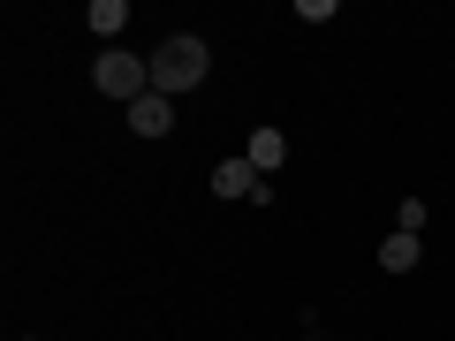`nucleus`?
<instances>
[{
    "mask_svg": "<svg viewBox=\"0 0 455 341\" xmlns=\"http://www.w3.org/2000/svg\"><path fill=\"white\" fill-rule=\"evenodd\" d=\"M425 220H433L425 197H403V205H395V235H425Z\"/></svg>",
    "mask_w": 455,
    "mask_h": 341,
    "instance_id": "obj_7",
    "label": "nucleus"
},
{
    "mask_svg": "<svg viewBox=\"0 0 455 341\" xmlns=\"http://www.w3.org/2000/svg\"><path fill=\"white\" fill-rule=\"evenodd\" d=\"M23 341H31V334H23Z\"/></svg>",
    "mask_w": 455,
    "mask_h": 341,
    "instance_id": "obj_9",
    "label": "nucleus"
},
{
    "mask_svg": "<svg viewBox=\"0 0 455 341\" xmlns=\"http://www.w3.org/2000/svg\"><path fill=\"white\" fill-rule=\"evenodd\" d=\"M92 83H99V91H107V99H122V107H137V99L152 91V61H137V53L107 46V53H99V61H92Z\"/></svg>",
    "mask_w": 455,
    "mask_h": 341,
    "instance_id": "obj_2",
    "label": "nucleus"
},
{
    "mask_svg": "<svg viewBox=\"0 0 455 341\" xmlns=\"http://www.w3.org/2000/svg\"><path fill=\"white\" fill-rule=\"evenodd\" d=\"M212 197H251V205H266V175L251 160H220L212 167Z\"/></svg>",
    "mask_w": 455,
    "mask_h": 341,
    "instance_id": "obj_3",
    "label": "nucleus"
},
{
    "mask_svg": "<svg viewBox=\"0 0 455 341\" xmlns=\"http://www.w3.org/2000/svg\"><path fill=\"white\" fill-rule=\"evenodd\" d=\"M205 76H212V53H205V38H160V46H152V91H160V99L197 91Z\"/></svg>",
    "mask_w": 455,
    "mask_h": 341,
    "instance_id": "obj_1",
    "label": "nucleus"
},
{
    "mask_svg": "<svg viewBox=\"0 0 455 341\" xmlns=\"http://www.w3.org/2000/svg\"><path fill=\"white\" fill-rule=\"evenodd\" d=\"M379 274H418V235H387L379 243Z\"/></svg>",
    "mask_w": 455,
    "mask_h": 341,
    "instance_id": "obj_6",
    "label": "nucleus"
},
{
    "mask_svg": "<svg viewBox=\"0 0 455 341\" xmlns=\"http://www.w3.org/2000/svg\"><path fill=\"white\" fill-rule=\"evenodd\" d=\"M130 130H137V137H167V130H175V99L145 91V99L130 107Z\"/></svg>",
    "mask_w": 455,
    "mask_h": 341,
    "instance_id": "obj_4",
    "label": "nucleus"
},
{
    "mask_svg": "<svg viewBox=\"0 0 455 341\" xmlns=\"http://www.w3.org/2000/svg\"><path fill=\"white\" fill-rule=\"evenodd\" d=\"M122 23H130V8H122V0H92V31H99V38H114Z\"/></svg>",
    "mask_w": 455,
    "mask_h": 341,
    "instance_id": "obj_8",
    "label": "nucleus"
},
{
    "mask_svg": "<svg viewBox=\"0 0 455 341\" xmlns=\"http://www.w3.org/2000/svg\"><path fill=\"white\" fill-rule=\"evenodd\" d=\"M243 160L259 167V175H274V167L289 160V137H281V130H251V145H243Z\"/></svg>",
    "mask_w": 455,
    "mask_h": 341,
    "instance_id": "obj_5",
    "label": "nucleus"
}]
</instances>
